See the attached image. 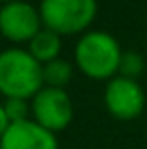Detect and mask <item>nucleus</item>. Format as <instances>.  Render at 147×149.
I'll return each mask as SVG.
<instances>
[{
  "label": "nucleus",
  "mask_w": 147,
  "mask_h": 149,
  "mask_svg": "<svg viewBox=\"0 0 147 149\" xmlns=\"http://www.w3.org/2000/svg\"><path fill=\"white\" fill-rule=\"evenodd\" d=\"M123 49L119 40L107 32L91 28L79 36L73 50L75 69H79L87 79L93 81H111L119 74Z\"/></svg>",
  "instance_id": "nucleus-1"
},
{
  "label": "nucleus",
  "mask_w": 147,
  "mask_h": 149,
  "mask_svg": "<svg viewBox=\"0 0 147 149\" xmlns=\"http://www.w3.org/2000/svg\"><path fill=\"white\" fill-rule=\"evenodd\" d=\"M42 87V65L26 47L0 50V95L4 99L30 101Z\"/></svg>",
  "instance_id": "nucleus-2"
},
{
  "label": "nucleus",
  "mask_w": 147,
  "mask_h": 149,
  "mask_svg": "<svg viewBox=\"0 0 147 149\" xmlns=\"http://www.w3.org/2000/svg\"><path fill=\"white\" fill-rule=\"evenodd\" d=\"M38 12L42 26L65 36H81L97 18V0H40Z\"/></svg>",
  "instance_id": "nucleus-3"
},
{
  "label": "nucleus",
  "mask_w": 147,
  "mask_h": 149,
  "mask_svg": "<svg viewBox=\"0 0 147 149\" xmlns=\"http://www.w3.org/2000/svg\"><path fill=\"white\" fill-rule=\"evenodd\" d=\"M42 28L38 6L28 0L0 4V34L12 47H26Z\"/></svg>",
  "instance_id": "nucleus-4"
},
{
  "label": "nucleus",
  "mask_w": 147,
  "mask_h": 149,
  "mask_svg": "<svg viewBox=\"0 0 147 149\" xmlns=\"http://www.w3.org/2000/svg\"><path fill=\"white\" fill-rule=\"evenodd\" d=\"M75 117V107L67 89L42 87L30 99V119L52 133L65 131Z\"/></svg>",
  "instance_id": "nucleus-5"
},
{
  "label": "nucleus",
  "mask_w": 147,
  "mask_h": 149,
  "mask_svg": "<svg viewBox=\"0 0 147 149\" xmlns=\"http://www.w3.org/2000/svg\"><path fill=\"white\" fill-rule=\"evenodd\" d=\"M103 103L113 119L133 121L145 109V91L139 81L117 74L107 81L103 91Z\"/></svg>",
  "instance_id": "nucleus-6"
},
{
  "label": "nucleus",
  "mask_w": 147,
  "mask_h": 149,
  "mask_svg": "<svg viewBox=\"0 0 147 149\" xmlns=\"http://www.w3.org/2000/svg\"><path fill=\"white\" fill-rule=\"evenodd\" d=\"M0 149H59V137L32 119L10 123L0 139Z\"/></svg>",
  "instance_id": "nucleus-7"
},
{
  "label": "nucleus",
  "mask_w": 147,
  "mask_h": 149,
  "mask_svg": "<svg viewBox=\"0 0 147 149\" xmlns=\"http://www.w3.org/2000/svg\"><path fill=\"white\" fill-rule=\"evenodd\" d=\"M26 50L40 63V65H47L54 58H61V52H63V36L56 34L54 30L50 28H40L38 34L26 45Z\"/></svg>",
  "instance_id": "nucleus-8"
},
{
  "label": "nucleus",
  "mask_w": 147,
  "mask_h": 149,
  "mask_svg": "<svg viewBox=\"0 0 147 149\" xmlns=\"http://www.w3.org/2000/svg\"><path fill=\"white\" fill-rule=\"evenodd\" d=\"M75 77V63L67 58H54L42 65V85L52 89H67Z\"/></svg>",
  "instance_id": "nucleus-9"
},
{
  "label": "nucleus",
  "mask_w": 147,
  "mask_h": 149,
  "mask_svg": "<svg viewBox=\"0 0 147 149\" xmlns=\"http://www.w3.org/2000/svg\"><path fill=\"white\" fill-rule=\"evenodd\" d=\"M145 71V61L139 52L135 50H123L121 65H119V74L127 77V79H135L139 81V77Z\"/></svg>",
  "instance_id": "nucleus-10"
},
{
  "label": "nucleus",
  "mask_w": 147,
  "mask_h": 149,
  "mask_svg": "<svg viewBox=\"0 0 147 149\" xmlns=\"http://www.w3.org/2000/svg\"><path fill=\"white\" fill-rule=\"evenodd\" d=\"M2 105H4V111L8 115L10 123L30 119V101L28 99H4Z\"/></svg>",
  "instance_id": "nucleus-11"
},
{
  "label": "nucleus",
  "mask_w": 147,
  "mask_h": 149,
  "mask_svg": "<svg viewBox=\"0 0 147 149\" xmlns=\"http://www.w3.org/2000/svg\"><path fill=\"white\" fill-rule=\"evenodd\" d=\"M10 127V121H8V115H6V111H4V105L0 103V139H2V135L6 133V129Z\"/></svg>",
  "instance_id": "nucleus-12"
},
{
  "label": "nucleus",
  "mask_w": 147,
  "mask_h": 149,
  "mask_svg": "<svg viewBox=\"0 0 147 149\" xmlns=\"http://www.w3.org/2000/svg\"><path fill=\"white\" fill-rule=\"evenodd\" d=\"M6 2H16V0H0V4H6Z\"/></svg>",
  "instance_id": "nucleus-13"
}]
</instances>
